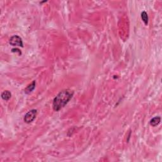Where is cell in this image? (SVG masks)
Instances as JSON below:
<instances>
[{"label":"cell","instance_id":"obj_1","mask_svg":"<svg viewBox=\"0 0 162 162\" xmlns=\"http://www.w3.org/2000/svg\"><path fill=\"white\" fill-rule=\"evenodd\" d=\"M74 92L71 89H64L60 91L54 98L53 108L54 111H58L63 108L73 97Z\"/></svg>","mask_w":162,"mask_h":162},{"label":"cell","instance_id":"obj_2","mask_svg":"<svg viewBox=\"0 0 162 162\" xmlns=\"http://www.w3.org/2000/svg\"><path fill=\"white\" fill-rule=\"evenodd\" d=\"M37 114H38V111L36 109H33L30 111H28V112L25 115L24 118H23V120L26 123H31L35 120L36 119Z\"/></svg>","mask_w":162,"mask_h":162},{"label":"cell","instance_id":"obj_3","mask_svg":"<svg viewBox=\"0 0 162 162\" xmlns=\"http://www.w3.org/2000/svg\"><path fill=\"white\" fill-rule=\"evenodd\" d=\"M9 42L10 45L13 46H23L22 39V38L20 36H17V35H15V36L11 37L10 39Z\"/></svg>","mask_w":162,"mask_h":162},{"label":"cell","instance_id":"obj_4","mask_svg":"<svg viewBox=\"0 0 162 162\" xmlns=\"http://www.w3.org/2000/svg\"><path fill=\"white\" fill-rule=\"evenodd\" d=\"M36 88V81H33L30 84H29L26 89H25V93L26 94H30L32 91L34 90Z\"/></svg>","mask_w":162,"mask_h":162},{"label":"cell","instance_id":"obj_5","mask_svg":"<svg viewBox=\"0 0 162 162\" xmlns=\"http://www.w3.org/2000/svg\"><path fill=\"white\" fill-rule=\"evenodd\" d=\"M160 122H161V118H160V117H155L153 118L150 120V125L153 127H156L160 123Z\"/></svg>","mask_w":162,"mask_h":162},{"label":"cell","instance_id":"obj_6","mask_svg":"<svg viewBox=\"0 0 162 162\" xmlns=\"http://www.w3.org/2000/svg\"><path fill=\"white\" fill-rule=\"evenodd\" d=\"M11 94L9 91H5L1 94V98L3 100L5 101H8L11 98Z\"/></svg>","mask_w":162,"mask_h":162},{"label":"cell","instance_id":"obj_7","mask_svg":"<svg viewBox=\"0 0 162 162\" xmlns=\"http://www.w3.org/2000/svg\"><path fill=\"white\" fill-rule=\"evenodd\" d=\"M141 18H142V21L144 22V24L147 26L148 24V16L146 11H142L141 13Z\"/></svg>","mask_w":162,"mask_h":162}]
</instances>
